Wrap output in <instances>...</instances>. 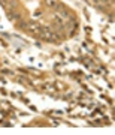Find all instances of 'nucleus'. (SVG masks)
I'll return each mask as SVG.
<instances>
[{"instance_id": "4", "label": "nucleus", "mask_w": 115, "mask_h": 135, "mask_svg": "<svg viewBox=\"0 0 115 135\" xmlns=\"http://www.w3.org/2000/svg\"><path fill=\"white\" fill-rule=\"evenodd\" d=\"M42 89L43 90H46V92H54V89L51 86H48V84H42Z\"/></svg>"}, {"instance_id": "5", "label": "nucleus", "mask_w": 115, "mask_h": 135, "mask_svg": "<svg viewBox=\"0 0 115 135\" xmlns=\"http://www.w3.org/2000/svg\"><path fill=\"white\" fill-rule=\"evenodd\" d=\"M99 3H105V5H112L114 0H99Z\"/></svg>"}, {"instance_id": "1", "label": "nucleus", "mask_w": 115, "mask_h": 135, "mask_svg": "<svg viewBox=\"0 0 115 135\" xmlns=\"http://www.w3.org/2000/svg\"><path fill=\"white\" fill-rule=\"evenodd\" d=\"M24 29L27 30V32H30V33H33V35H36V36H39V35H40V30H42V26L36 24L34 21H30V23H25Z\"/></svg>"}, {"instance_id": "3", "label": "nucleus", "mask_w": 115, "mask_h": 135, "mask_svg": "<svg viewBox=\"0 0 115 135\" xmlns=\"http://www.w3.org/2000/svg\"><path fill=\"white\" fill-rule=\"evenodd\" d=\"M45 5L48 6V8H51L53 11H55L60 6V3H58V0H45Z\"/></svg>"}, {"instance_id": "2", "label": "nucleus", "mask_w": 115, "mask_h": 135, "mask_svg": "<svg viewBox=\"0 0 115 135\" xmlns=\"http://www.w3.org/2000/svg\"><path fill=\"white\" fill-rule=\"evenodd\" d=\"M8 18L11 21H14V23H21V14L19 12H15L14 11H8Z\"/></svg>"}]
</instances>
